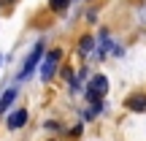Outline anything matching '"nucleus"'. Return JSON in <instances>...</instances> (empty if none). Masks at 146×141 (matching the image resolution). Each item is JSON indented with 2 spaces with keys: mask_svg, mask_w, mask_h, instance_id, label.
<instances>
[{
  "mask_svg": "<svg viewBox=\"0 0 146 141\" xmlns=\"http://www.w3.org/2000/svg\"><path fill=\"white\" fill-rule=\"evenodd\" d=\"M106 92H108V79H106L103 73H98V76L89 79V87H87V98L89 100H100Z\"/></svg>",
  "mask_w": 146,
  "mask_h": 141,
  "instance_id": "1",
  "label": "nucleus"
},
{
  "mask_svg": "<svg viewBox=\"0 0 146 141\" xmlns=\"http://www.w3.org/2000/svg\"><path fill=\"white\" fill-rule=\"evenodd\" d=\"M41 54H43V43L38 41L35 46H33V52H30V57L25 60V68L19 71V82H25V79H30V73L38 68V60H41Z\"/></svg>",
  "mask_w": 146,
  "mask_h": 141,
  "instance_id": "2",
  "label": "nucleus"
},
{
  "mask_svg": "<svg viewBox=\"0 0 146 141\" xmlns=\"http://www.w3.org/2000/svg\"><path fill=\"white\" fill-rule=\"evenodd\" d=\"M60 57H62V52H60V49H54V52L46 54L43 68H41V79H43V82H52V76H54L57 68H60Z\"/></svg>",
  "mask_w": 146,
  "mask_h": 141,
  "instance_id": "3",
  "label": "nucleus"
},
{
  "mask_svg": "<svg viewBox=\"0 0 146 141\" xmlns=\"http://www.w3.org/2000/svg\"><path fill=\"white\" fill-rule=\"evenodd\" d=\"M114 49H116V43L111 41V33L108 30H100V35H98V49H95V57L98 60H103L106 54H114Z\"/></svg>",
  "mask_w": 146,
  "mask_h": 141,
  "instance_id": "4",
  "label": "nucleus"
},
{
  "mask_svg": "<svg viewBox=\"0 0 146 141\" xmlns=\"http://www.w3.org/2000/svg\"><path fill=\"white\" fill-rule=\"evenodd\" d=\"M25 122H27V111H25V109H19V111H14V114H8V128H14V130H16V128H22Z\"/></svg>",
  "mask_w": 146,
  "mask_h": 141,
  "instance_id": "5",
  "label": "nucleus"
},
{
  "mask_svg": "<svg viewBox=\"0 0 146 141\" xmlns=\"http://www.w3.org/2000/svg\"><path fill=\"white\" fill-rule=\"evenodd\" d=\"M127 109L130 111H146V95H130L127 98Z\"/></svg>",
  "mask_w": 146,
  "mask_h": 141,
  "instance_id": "6",
  "label": "nucleus"
},
{
  "mask_svg": "<svg viewBox=\"0 0 146 141\" xmlns=\"http://www.w3.org/2000/svg\"><path fill=\"white\" fill-rule=\"evenodd\" d=\"M92 49H98V46H95V38H92V35H84L81 43H78V52H81V57H89V54H92Z\"/></svg>",
  "mask_w": 146,
  "mask_h": 141,
  "instance_id": "7",
  "label": "nucleus"
},
{
  "mask_svg": "<svg viewBox=\"0 0 146 141\" xmlns=\"http://www.w3.org/2000/svg\"><path fill=\"white\" fill-rule=\"evenodd\" d=\"M14 98H16V90H14V87H8V90L3 92V98H0V114H3V111L11 106V100H14Z\"/></svg>",
  "mask_w": 146,
  "mask_h": 141,
  "instance_id": "8",
  "label": "nucleus"
},
{
  "mask_svg": "<svg viewBox=\"0 0 146 141\" xmlns=\"http://www.w3.org/2000/svg\"><path fill=\"white\" fill-rule=\"evenodd\" d=\"M49 5H52L54 11H65L70 5V0H49Z\"/></svg>",
  "mask_w": 146,
  "mask_h": 141,
  "instance_id": "9",
  "label": "nucleus"
},
{
  "mask_svg": "<svg viewBox=\"0 0 146 141\" xmlns=\"http://www.w3.org/2000/svg\"><path fill=\"white\" fill-rule=\"evenodd\" d=\"M0 3H14V0H0Z\"/></svg>",
  "mask_w": 146,
  "mask_h": 141,
  "instance_id": "10",
  "label": "nucleus"
},
{
  "mask_svg": "<svg viewBox=\"0 0 146 141\" xmlns=\"http://www.w3.org/2000/svg\"><path fill=\"white\" fill-rule=\"evenodd\" d=\"M0 60H3V57H0Z\"/></svg>",
  "mask_w": 146,
  "mask_h": 141,
  "instance_id": "11",
  "label": "nucleus"
}]
</instances>
